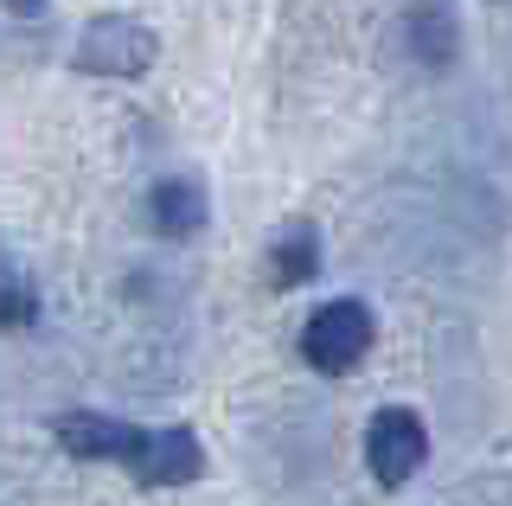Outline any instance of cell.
<instances>
[{"instance_id": "cell-1", "label": "cell", "mask_w": 512, "mask_h": 506, "mask_svg": "<svg viewBox=\"0 0 512 506\" xmlns=\"http://www.w3.org/2000/svg\"><path fill=\"white\" fill-rule=\"evenodd\" d=\"M301 353H308L314 372H352L365 353H372V308L365 302H327L301 334Z\"/></svg>"}, {"instance_id": "cell-2", "label": "cell", "mask_w": 512, "mask_h": 506, "mask_svg": "<svg viewBox=\"0 0 512 506\" xmlns=\"http://www.w3.org/2000/svg\"><path fill=\"white\" fill-rule=\"evenodd\" d=\"M77 65L84 71H109V77H135L154 65V33L135 20H122V13H109V20H90L84 39H77Z\"/></svg>"}, {"instance_id": "cell-3", "label": "cell", "mask_w": 512, "mask_h": 506, "mask_svg": "<svg viewBox=\"0 0 512 506\" xmlns=\"http://www.w3.org/2000/svg\"><path fill=\"white\" fill-rule=\"evenodd\" d=\"M423 455H429L423 423H416L410 410H378L372 430H365V468H372L384 487H404L410 474L423 468Z\"/></svg>"}, {"instance_id": "cell-4", "label": "cell", "mask_w": 512, "mask_h": 506, "mask_svg": "<svg viewBox=\"0 0 512 506\" xmlns=\"http://www.w3.org/2000/svg\"><path fill=\"white\" fill-rule=\"evenodd\" d=\"M58 442L71 455H84V462H135L141 430H128L116 417H96V410H71V417H58Z\"/></svg>"}, {"instance_id": "cell-5", "label": "cell", "mask_w": 512, "mask_h": 506, "mask_svg": "<svg viewBox=\"0 0 512 506\" xmlns=\"http://www.w3.org/2000/svg\"><path fill=\"white\" fill-rule=\"evenodd\" d=\"M141 474V481H154V487H180L199 474V442H192L186 430H141L135 442V462H128Z\"/></svg>"}, {"instance_id": "cell-6", "label": "cell", "mask_w": 512, "mask_h": 506, "mask_svg": "<svg viewBox=\"0 0 512 506\" xmlns=\"http://www.w3.org/2000/svg\"><path fill=\"white\" fill-rule=\"evenodd\" d=\"M148 218H154V231H160V237H186V231H199V225H205V199H199V186H186V180H160V186H154V199H148Z\"/></svg>"}, {"instance_id": "cell-7", "label": "cell", "mask_w": 512, "mask_h": 506, "mask_svg": "<svg viewBox=\"0 0 512 506\" xmlns=\"http://www.w3.org/2000/svg\"><path fill=\"white\" fill-rule=\"evenodd\" d=\"M276 276L282 282L314 276V231H295V237H282V244H276Z\"/></svg>"}, {"instance_id": "cell-8", "label": "cell", "mask_w": 512, "mask_h": 506, "mask_svg": "<svg viewBox=\"0 0 512 506\" xmlns=\"http://www.w3.org/2000/svg\"><path fill=\"white\" fill-rule=\"evenodd\" d=\"M26 314H32V295L20 289V282H13L7 263H0V321H7V327H20Z\"/></svg>"}, {"instance_id": "cell-9", "label": "cell", "mask_w": 512, "mask_h": 506, "mask_svg": "<svg viewBox=\"0 0 512 506\" xmlns=\"http://www.w3.org/2000/svg\"><path fill=\"white\" fill-rule=\"evenodd\" d=\"M13 7H32V0H13Z\"/></svg>"}]
</instances>
